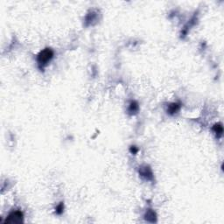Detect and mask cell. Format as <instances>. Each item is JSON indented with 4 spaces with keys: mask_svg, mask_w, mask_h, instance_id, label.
<instances>
[{
    "mask_svg": "<svg viewBox=\"0 0 224 224\" xmlns=\"http://www.w3.org/2000/svg\"><path fill=\"white\" fill-rule=\"evenodd\" d=\"M213 131L215 132L218 138H220V137L222 136V133H223V127L221 124H216L213 127Z\"/></svg>",
    "mask_w": 224,
    "mask_h": 224,
    "instance_id": "cell-7",
    "label": "cell"
},
{
    "mask_svg": "<svg viewBox=\"0 0 224 224\" xmlns=\"http://www.w3.org/2000/svg\"><path fill=\"white\" fill-rule=\"evenodd\" d=\"M63 209H64V205H63V203L61 202V203H60L59 205L57 206V208H56V213L59 214V215H61V214L63 213Z\"/></svg>",
    "mask_w": 224,
    "mask_h": 224,
    "instance_id": "cell-8",
    "label": "cell"
},
{
    "mask_svg": "<svg viewBox=\"0 0 224 224\" xmlns=\"http://www.w3.org/2000/svg\"><path fill=\"white\" fill-rule=\"evenodd\" d=\"M54 55V53L51 48H45L44 50H42L37 56V62L40 68L43 69V68L46 67L52 61Z\"/></svg>",
    "mask_w": 224,
    "mask_h": 224,
    "instance_id": "cell-1",
    "label": "cell"
},
{
    "mask_svg": "<svg viewBox=\"0 0 224 224\" xmlns=\"http://www.w3.org/2000/svg\"><path fill=\"white\" fill-rule=\"evenodd\" d=\"M139 110V106H138V103L135 102V101H132L131 103H130V106H129V109H128V111L131 115H135L138 113Z\"/></svg>",
    "mask_w": 224,
    "mask_h": 224,
    "instance_id": "cell-6",
    "label": "cell"
},
{
    "mask_svg": "<svg viewBox=\"0 0 224 224\" xmlns=\"http://www.w3.org/2000/svg\"><path fill=\"white\" fill-rule=\"evenodd\" d=\"M24 221L23 213L19 210H14L12 212H11L9 215L6 217V220L5 221V223H21Z\"/></svg>",
    "mask_w": 224,
    "mask_h": 224,
    "instance_id": "cell-2",
    "label": "cell"
},
{
    "mask_svg": "<svg viewBox=\"0 0 224 224\" xmlns=\"http://www.w3.org/2000/svg\"><path fill=\"white\" fill-rule=\"evenodd\" d=\"M139 174L142 176V177L145 178L146 180H152L153 179V173H152V169L145 166H141L139 169Z\"/></svg>",
    "mask_w": 224,
    "mask_h": 224,
    "instance_id": "cell-3",
    "label": "cell"
},
{
    "mask_svg": "<svg viewBox=\"0 0 224 224\" xmlns=\"http://www.w3.org/2000/svg\"><path fill=\"white\" fill-rule=\"evenodd\" d=\"M130 150H131V152L132 154H136L137 152H138V149L136 146H131V149Z\"/></svg>",
    "mask_w": 224,
    "mask_h": 224,
    "instance_id": "cell-9",
    "label": "cell"
},
{
    "mask_svg": "<svg viewBox=\"0 0 224 224\" xmlns=\"http://www.w3.org/2000/svg\"><path fill=\"white\" fill-rule=\"evenodd\" d=\"M145 218L146 221L148 222H155L157 221V215H156V213L154 212L153 210L152 209H148L147 212L145 213Z\"/></svg>",
    "mask_w": 224,
    "mask_h": 224,
    "instance_id": "cell-5",
    "label": "cell"
},
{
    "mask_svg": "<svg viewBox=\"0 0 224 224\" xmlns=\"http://www.w3.org/2000/svg\"><path fill=\"white\" fill-rule=\"evenodd\" d=\"M180 107H181V104L180 103H171V104H169L167 108V113L170 115H174L180 110Z\"/></svg>",
    "mask_w": 224,
    "mask_h": 224,
    "instance_id": "cell-4",
    "label": "cell"
}]
</instances>
